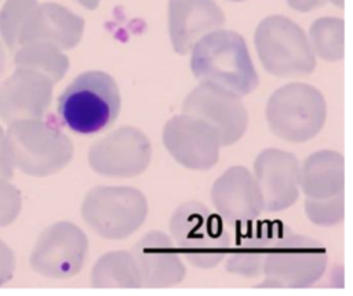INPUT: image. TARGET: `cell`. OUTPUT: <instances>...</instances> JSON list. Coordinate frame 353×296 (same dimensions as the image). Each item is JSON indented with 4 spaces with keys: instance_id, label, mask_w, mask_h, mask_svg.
Returning a JSON list of instances; mask_svg holds the SVG:
<instances>
[{
    "instance_id": "1",
    "label": "cell",
    "mask_w": 353,
    "mask_h": 296,
    "mask_svg": "<svg viewBox=\"0 0 353 296\" xmlns=\"http://www.w3.org/2000/svg\"><path fill=\"white\" fill-rule=\"evenodd\" d=\"M190 51V69L201 83L239 96L248 95L258 87V73L245 40L237 32L214 30L201 37Z\"/></svg>"
},
{
    "instance_id": "2",
    "label": "cell",
    "mask_w": 353,
    "mask_h": 296,
    "mask_svg": "<svg viewBox=\"0 0 353 296\" xmlns=\"http://www.w3.org/2000/svg\"><path fill=\"white\" fill-rule=\"evenodd\" d=\"M121 106L114 78L99 70L79 74L59 95L58 114L77 134H95L112 125Z\"/></svg>"
},
{
    "instance_id": "3",
    "label": "cell",
    "mask_w": 353,
    "mask_h": 296,
    "mask_svg": "<svg viewBox=\"0 0 353 296\" xmlns=\"http://www.w3.org/2000/svg\"><path fill=\"white\" fill-rule=\"evenodd\" d=\"M6 145L12 165L30 176L57 173L73 157L70 139L41 118L11 123Z\"/></svg>"
},
{
    "instance_id": "4",
    "label": "cell",
    "mask_w": 353,
    "mask_h": 296,
    "mask_svg": "<svg viewBox=\"0 0 353 296\" xmlns=\"http://www.w3.org/2000/svg\"><path fill=\"white\" fill-rule=\"evenodd\" d=\"M176 249L194 267L212 268L228 255L230 233L223 219L197 201L179 205L170 220Z\"/></svg>"
},
{
    "instance_id": "5",
    "label": "cell",
    "mask_w": 353,
    "mask_h": 296,
    "mask_svg": "<svg viewBox=\"0 0 353 296\" xmlns=\"http://www.w3.org/2000/svg\"><path fill=\"white\" fill-rule=\"evenodd\" d=\"M327 106L323 94L306 83H290L276 89L266 105L272 132L292 143L307 142L323 128Z\"/></svg>"
},
{
    "instance_id": "6",
    "label": "cell",
    "mask_w": 353,
    "mask_h": 296,
    "mask_svg": "<svg viewBox=\"0 0 353 296\" xmlns=\"http://www.w3.org/2000/svg\"><path fill=\"white\" fill-rule=\"evenodd\" d=\"M327 267L325 248L310 237L283 230L263 264L266 288H307Z\"/></svg>"
},
{
    "instance_id": "7",
    "label": "cell",
    "mask_w": 353,
    "mask_h": 296,
    "mask_svg": "<svg viewBox=\"0 0 353 296\" xmlns=\"http://www.w3.org/2000/svg\"><path fill=\"white\" fill-rule=\"evenodd\" d=\"M254 40L262 66L273 76L299 77L316 67L305 32L287 17L270 15L262 19Z\"/></svg>"
},
{
    "instance_id": "8",
    "label": "cell",
    "mask_w": 353,
    "mask_h": 296,
    "mask_svg": "<svg viewBox=\"0 0 353 296\" xmlns=\"http://www.w3.org/2000/svg\"><path fill=\"white\" fill-rule=\"evenodd\" d=\"M87 226L105 240H124L134 234L148 216V201L138 189L98 186L83 201Z\"/></svg>"
},
{
    "instance_id": "9",
    "label": "cell",
    "mask_w": 353,
    "mask_h": 296,
    "mask_svg": "<svg viewBox=\"0 0 353 296\" xmlns=\"http://www.w3.org/2000/svg\"><path fill=\"white\" fill-rule=\"evenodd\" d=\"M87 252L84 231L70 222H58L40 234L30 253V266L48 278H70L83 268Z\"/></svg>"
},
{
    "instance_id": "10",
    "label": "cell",
    "mask_w": 353,
    "mask_h": 296,
    "mask_svg": "<svg viewBox=\"0 0 353 296\" xmlns=\"http://www.w3.org/2000/svg\"><path fill=\"white\" fill-rule=\"evenodd\" d=\"M152 158L148 136L135 127H121L97 140L88 151V164L99 175L134 178L145 172Z\"/></svg>"
},
{
    "instance_id": "11",
    "label": "cell",
    "mask_w": 353,
    "mask_h": 296,
    "mask_svg": "<svg viewBox=\"0 0 353 296\" xmlns=\"http://www.w3.org/2000/svg\"><path fill=\"white\" fill-rule=\"evenodd\" d=\"M182 112L208 123L218 134L221 146L236 143L245 132L248 114L241 96L201 83L183 101Z\"/></svg>"
},
{
    "instance_id": "12",
    "label": "cell",
    "mask_w": 353,
    "mask_h": 296,
    "mask_svg": "<svg viewBox=\"0 0 353 296\" xmlns=\"http://www.w3.org/2000/svg\"><path fill=\"white\" fill-rule=\"evenodd\" d=\"M161 139L171 157L185 168L207 171L218 161L221 142L216 131L194 116L182 113L170 118Z\"/></svg>"
},
{
    "instance_id": "13",
    "label": "cell",
    "mask_w": 353,
    "mask_h": 296,
    "mask_svg": "<svg viewBox=\"0 0 353 296\" xmlns=\"http://www.w3.org/2000/svg\"><path fill=\"white\" fill-rule=\"evenodd\" d=\"M211 200L226 226L240 229L256 220L263 198L254 175L240 165L228 168L212 184Z\"/></svg>"
},
{
    "instance_id": "14",
    "label": "cell",
    "mask_w": 353,
    "mask_h": 296,
    "mask_svg": "<svg viewBox=\"0 0 353 296\" xmlns=\"http://www.w3.org/2000/svg\"><path fill=\"white\" fill-rule=\"evenodd\" d=\"M52 87L46 74L17 66L0 84V118L7 124L41 118L51 103Z\"/></svg>"
},
{
    "instance_id": "15",
    "label": "cell",
    "mask_w": 353,
    "mask_h": 296,
    "mask_svg": "<svg viewBox=\"0 0 353 296\" xmlns=\"http://www.w3.org/2000/svg\"><path fill=\"white\" fill-rule=\"evenodd\" d=\"M299 162L280 149H265L254 162V178L263 198V209L279 212L290 208L299 197Z\"/></svg>"
},
{
    "instance_id": "16",
    "label": "cell",
    "mask_w": 353,
    "mask_h": 296,
    "mask_svg": "<svg viewBox=\"0 0 353 296\" xmlns=\"http://www.w3.org/2000/svg\"><path fill=\"white\" fill-rule=\"evenodd\" d=\"M83 32L84 19L70 10L57 3L37 4L23 23L18 48L32 43H46L59 50H70L80 43Z\"/></svg>"
},
{
    "instance_id": "17",
    "label": "cell",
    "mask_w": 353,
    "mask_h": 296,
    "mask_svg": "<svg viewBox=\"0 0 353 296\" xmlns=\"http://www.w3.org/2000/svg\"><path fill=\"white\" fill-rule=\"evenodd\" d=\"M131 253L137 262L142 286L170 288L186 275L179 251L163 231L146 233L134 245Z\"/></svg>"
},
{
    "instance_id": "18",
    "label": "cell",
    "mask_w": 353,
    "mask_h": 296,
    "mask_svg": "<svg viewBox=\"0 0 353 296\" xmlns=\"http://www.w3.org/2000/svg\"><path fill=\"white\" fill-rule=\"evenodd\" d=\"M225 14L214 0H170L168 30L176 54H188L205 34L222 29Z\"/></svg>"
},
{
    "instance_id": "19",
    "label": "cell",
    "mask_w": 353,
    "mask_h": 296,
    "mask_svg": "<svg viewBox=\"0 0 353 296\" xmlns=\"http://www.w3.org/2000/svg\"><path fill=\"white\" fill-rule=\"evenodd\" d=\"M283 230L284 226L279 222L254 220L240 227L226 255V270L243 277L261 275L269 251Z\"/></svg>"
},
{
    "instance_id": "20",
    "label": "cell",
    "mask_w": 353,
    "mask_h": 296,
    "mask_svg": "<svg viewBox=\"0 0 353 296\" xmlns=\"http://www.w3.org/2000/svg\"><path fill=\"white\" fill-rule=\"evenodd\" d=\"M343 156L324 149L307 156L299 168V187L306 198L327 200L343 194Z\"/></svg>"
},
{
    "instance_id": "21",
    "label": "cell",
    "mask_w": 353,
    "mask_h": 296,
    "mask_svg": "<svg viewBox=\"0 0 353 296\" xmlns=\"http://www.w3.org/2000/svg\"><path fill=\"white\" fill-rule=\"evenodd\" d=\"M91 284L94 288H141V274L132 253L113 251L102 255L92 267Z\"/></svg>"
},
{
    "instance_id": "22",
    "label": "cell",
    "mask_w": 353,
    "mask_h": 296,
    "mask_svg": "<svg viewBox=\"0 0 353 296\" xmlns=\"http://www.w3.org/2000/svg\"><path fill=\"white\" fill-rule=\"evenodd\" d=\"M14 63L46 74L54 84L62 80L69 69V59L62 50L46 43L21 45L14 55Z\"/></svg>"
},
{
    "instance_id": "23",
    "label": "cell",
    "mask_w": 353,
    "mask_h": 296,
    "mask_svg": "<svg viewBox=\"0 0 353 296\" xmlns=\"http://www.w3.org/2000/svg\"><path fill=\"white\" fill-rule=\"evenodd\" d=\"M345 23L341 18L324 17L316 19L309 30V45L313 55L327 62L343 59Z\"/></svg>"
},
{
    "instance_id": "24",
    "label": "cell",
    "mask_w": 353,
    "mask_h": 296,
    "mask_svg": "<svg viewBox=\"0 0 353 296\" xmlns=\"http://www.w3.org/2000/svg\"><path fill=\"white\" fill-rule=\"evenodd\" d=\"M37 4V0H6L3 4L0 10V37L11 51L18 48L23 23Z\"/></svg>"
},
{
    "instance_id": "25",
    "label": "cell",
    "mask_w": 353,
    "mask_h": 296,
    "mask_svg": "<svg viewBox=\"0 0 353 296\" xmlns=\"http://www.w3.org/2000/svg\"><path fill=\"white\" fill-rule=\"evenodd\" d=\"M305 212L314 224L335 226L343 219V194L327 200L306 198Z\"/></svg>"
},
{
    "instance_id": "26",
    "label": "cell",
    "mask_w": 353,
    "mask_h": 296,
    "mask_svg": "<svg viewBox=\"0 0 353 296\" xmlns=\"http://www.w3.org/2000/svg\"><path fill=\"white\" fill-rule=\"evenodd\" d=\"M22 205L19 190L0 178V227L11 224L19 215Z\"/></svg>"
},
{
    "instance_id": "27",
    "label": "cell",
    "mask_w": 353,
    "mask_h": 296,
    "mask_svg": "<svg viewBox=\"0 0 353 296\" xmlns=\"http://www.w3.org/2000/svg\"><path fill=\"white\" fill-rule=\"evenodd\" d=\"M15 268V257L11 248L0 241V286L12 278Z\"/></svg>"
},
{
    "instance_id": "28",
    "label": "cell",
    "mask_w": 353,
    "mask_h": 296,
    "mask_svg": "<svg viewBox=\"0 0 353 296\" xmlns=\"http://www.w3.org/2000/svg\"><path fill=\"white\" fill-rule=\"evenodd\" d=\"M12 169H14V165H12L8 151H7L6 134H4L3 128L0 127V178L8 180L12 176Z\"/></svg>"
},
{
    "instance_id": "29",
    "label": "cell",
    "mask_w": 353,
    "mask_h": 296,
    "mask_svg": "<svg viewBox=\"0 0 353 296\" xmlns=\"http://www.w3.org/2000/svg\"><path fill=\"white\" fill-rule=\"evenodd\" d=\"M327 0H287V4L296 11L306 12L319 7H323Z\"/></svg>"
},
{
    "instance_id": "30",
    "label": "cell",
    "mask_w": 353,
    "mask_h": 296,
    "mask_svg": "<svg viewBox=\"0 0 353 296\" xmlns=\"http://www.w3.org/2000/svg\"><path fill=\"white\" fill-rule=\"evenodd\" d=\"M76 1L80 3L87 10H95L99 6L101 0H76Z\"/></svg>"
},
{
    "instance_id": "31",
    "label": "cell",
    "mask_w": 353,
    "mask_h": 296,
    "mask_svg": "<svg viewBox=\"0 0 353 296\" xmlns=\"http://www.w3.org/2000/svg\"><path fill=\"white\" fill-rule=\"evenodd\" d=\"M4 67H6V51H4L3 43L0 41V76L3 74Z\"/></svg>"
},
{
    "instance_id": "32",
    "label": "cell",
    "mask_w": 353,
    "mask_h": 296,
    "mask_svg": "<svg viewBox=\"0 0 353 296\" xmlns=\"http://www.w3.org/2000/svg\"><path fill=\"white\" fill-rule=\"evenodd\" d=\"M332 4H335L336 7H343V0H330Z\"/></svg>"
},
{
    "instance_id": "33",
    "label": "cell",
    "mask_w": 353,
    "mask_h": 296,
    "mask_svg": "<svg viewBox=\"0 0 353 296\" xmlns=\"http://www.w3.org/2000/svg\"><path fill=\"white\" fill-rule=\"evenodd\" d=\"M229 1H243V0H229Z\"/></svg>"
}]
</instances>
